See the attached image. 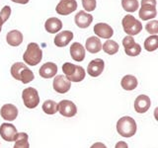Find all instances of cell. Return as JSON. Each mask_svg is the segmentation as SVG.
<instances>
[{
	"label": "cell",
	"mask_w": 158,
	"mask_h": 148,
	"mask_svg": "<svg viewBox=\"0 0 158 148\" xmlns=\"http://www.w3.org/2000/svg\"><path fill=\"white\" fill-rule=\"evenodd\" d=\"M11 75L14 79L21 81L23 84H28L35 79L34 72L23 62H16L11 66Z\"/></svg>",
	"instance_id": "1"
},
{
	"label": "cell",
	"mask_w": 158,
	"mask_h": 148,
	"mask_svg": "<svg viewBox=\"0 0 158 148\" xmlns=\"http://www.w3.org/2000/svg\"><path fill=\"white\" fill-rule=\"evenodd\" d=\"M136 122L131 117H123L117 121V131L123 137H132L136 133Z\"/></svg>",
	"instance_id": "2"
},
{
	"label": "cell",
	"mask_w": 158,
	"mask_h": 148,
	"mask_svg": "<svg viewBox=\"0 0 158 148\" xmlns=\"http://www.w3.org/2000/svg\"><path fill=\"white\" fill-rule=\"evenodd\" d=\"M62 71L70 82H81L86 76V71L82 66L76 65L70 62H65L62 65Z\"/></svg>",
	"instance_id": "3"
},
{
	"label": "cell",
	"mask_w": 158,
	"mask_h": 148,
	"mask_svg": "<svg viewBox=\"0 0 158 148\" xmlns=\"http://www.w3.org/2000/svg\"><path fill=\"white\" fill-rule=\"evenodd\" d=\"M43 58V51L37 43H30L26 51L23 54V60L28 65L36 66L41 62Z\"/></svg>",
	"instance_id": "4"
},
{
	"label": "cell",
	"mask_w": 158,
	"mask_h": 148,
	"mask_svg": "<svg viewBox=\"0 0 158 148\" xmlns=\"http://www.w3.org/2000/svg\"><path fill=\"white\" fill-rule=\"evenodd\" d=\"M123 28L128 36H135V35L139 34L142 30V24L141 22L138 21L131 15H126L123 18Z\"/></svg>",
	"instance_id": "5"
},
{
	"label": "cell",
	"mask_w": 158,
	"mask_h": 148,
	"mask_svg": "<svg viewBox=\"0 0 158 148\" xmlns=\"http://www.w3.org/2000/svg\"><path fill=\"white\" fill-rule=\"evenodd\" d=\"M22 100L24 105L28 109H35L40 104V96L37 89L33 87H28L22 92Z\"/></svg>",
	"instance_id": "6"
},
{
	"label": "cell",
	"mask_w": 158,
	"mask_h": 148,
	"mask_svg": "<svg viewBox=\"0 0 158 148\" xmlns=\"http://www.w3.org/2000/svg\"><path fill=\"white\" fill-rule=\"evenodd\" d=\"M53 90L59 94H65L71 88V82L64 75H56L52 82Z\"/></svg>",
	"instance_id": "7"
},
{
	"label": "cell",
	"mask_w": 158,
	"mask_h": 148,
	"mask_svg": "<svg viewBox=\"0 0 158 148\" xmlns=\"http://www.w3.org/2000/svg\"><path fill=\"white\" fill-rule=\"evenodd\" d=\"M17 133H18L17 128L12 123L4 122L0 125V135H1V137L5 141L13 142L15 140V137H16Z\"/></svg>",
	"instance_id": "8"
},
{
	"label": "cell",
	"mask_w": 158,
	"mask_h": 148,
	"mask_svg": "<svg viewBox=\"0 0 158 148\" xmlns=\"http://www.w3.org/2000/svg\"><path fill=\"white\" fill-rule=\"evenodd\" d=\"M58 112L65 117H72L77 113V107L69 100H62L58 103Z\"/></svg>",
	"instance_id": "9"
},
{
	"label": "cell",
	"mask_w": 158,
	"mask_h": 148,
	"mask_svg": "<svg viewBox=\"0 0 158 148\" xmlns=\"http://www.w3.org/2000/svg\"><path fill=\"white\" fill-rule=\"evenodd\" d=\"M77 9L76 0H60L56 8L57 14L67 16Z\"/></svg>",
	"instance_id": "10"
},
{
	"label": "cell",
	"mask_w": 158,
	"mask_h": 148,
	"mask_svg": "<svg viewBox=\"0 0 158 148\" xmlns=\"http://www.w3.org/2000/svg\"><path fill=\"white\" fill-rule=\"evenodd\" d=\"M105 68V62L101 58H95L91 60L88 64L87 73L91 77H98L100 76Z\"/></svg>",
	"instance_id": "11"
},
{
	"label": "cell",
	"mask_w": 158,
	"mask_h": 148,
	"mask_svg": "<svg viewBox=\"0 0 158 148\" xmlns=\"http://www.w3.org/2000/svg\"><path fill=\"white\" fill-rule=\"evenodd\" d=\"M0 115H1L3 120L13 121L18 117V109L13 104H5L0 110Z\"/></svg>",
	"instance_id": "12"
},
{
	"label": "cell",
	"mask_w": 158,
	"mask_h": 148,
	"mask_svg": "<svg viewBox=\"0 0 158 148\" xmlns=\"http://www.w3.org/2000/svg\"><path fill=\"white\" fill-rule=\"evenodd\" d=\"M93 31H94V33H95V35H97L99 38L107 39H110L114 35L113 28L110 26V25H108L106 23L96 24L95 26H94Z\"/></svg>",
	"instance_id": "13"
},
{
	"label": "cell",
	"mask_w": 158,
	"mask_h": 148,
	"mask_svg": "<svg viewBox=\"0 0 158 148\" xmlns=\"http://www.w3.org/2000/svg\"><path fill=\"white\" fill-rule=\"evenodd\" d=\"M151 101L150 98L146 95L137 96L135 101V110L138 113H144L150 109Z\"/></svg>",
	"instance_id": "14"
},
{
	"label": "cell",
	"mask_w": 158,
	"mask_h": 148,
	"mask_svg": "<svg viewBox=\"0 0 158 148\" xmlns=\"http://www.w3.org/2000/svg\"><path fill=\"white\" fill-rule=\"evenodd\" d=\"M74 21L78 28L86 29L91 25L93 22V16L91 14H88L85 11H79L74 18Z\"/></svg>",
	"instance_id": "15"
},
{
	"label": "cell",
	"mask_w": 158,
	"mask_h": 148,
	"mask_svg": "<svg viewBox=\"0 0 158 148\" xmlns=\"http://www.w3.org/2000/svg\"><path fill=\"white\" fill-rule=\"evenodd\" d=\"M57 73V65L53 62H46L41 66L39 70L40 76L44 79L52 78L56 75Z\"/></svg>",
	"instance_id": "16"
},
{
	"label": "cell",
	"mask_w": 158,
	"mask_h": 148,
	"mask_svg": "<svg viewBox=\"0 0 158 148\" xmlns=\"http://www.w3.org/2000/svg\"><path fill=\"white\" fill-rule=\"evenodd\" d=\"M72 39L73 33L71 31H62L56 35L53 39V43L57 47H64L72 41Z\"/></svg>",
	"instance_id": "17"
},
{
	"label": "cell",
	"mask_w": 158,
	"mask_h": 148,
	"mask_svg": "<svg viewBox=\"0 0 158 148\" xmlns=\"http://www.w3.org/2000/svg\"><path fill=\"white\" fill-rule=\"evenodd\" d=\"M70 56L74 61L81 62L85 58V48L80 43H73L70 46Z\"/></svg>",
	"instance_id": "18"
},
{
	"label": "cell",
	"mask_w": 158,
	"mask_h": 148,
	"mask_svg": "<svg viewBox=\"0 0 158 148\" xmlns=\"http://www.w3.org/2000/svg\"><path fill=\"white\" fill-rule=\"evenodd\" d=\"M157 15V10L156 6H151V5H146V4H141V7L138 13V16L142 20V21H147L155 18Z\"/></svg>",
	"instance_id": "19"
},
{
	"label": "cell",
	"mask_w": 158,
	"mask_h": 148,
	"mask_svg": "<svg viewBox=\"0 0 158 148\" xmlns=\"http://www.w3.org/2000/svg\"><path fill=\"white\" fill-rule=\"evenodd\" d=\"M23 34L18 30H12L6 35V42L11 47H19L23 43Z\"/></svg>",
	"instance_id": "20"
},
{
	"label": "cell",
	"mask_w": 158,
	"mask_h": 148,
	"mask_svg": "<svg viewBox=\"0 0 158 148\" xmlns=\"http://www.w3.org/2000/svg\"><path fill=\"white\" fill-rule=\"evenodd\" d=\"M44 29L49 34L58 33L62 29V22L56 17L48 18L44 23Z\"/></svg>",
	"instance_id": "21"
},
{
	"label": "cell",
	"mask_w": 158,
	"mask_h": 148,
	"mask_svg": "<svg viewBox=\"0 0 158 148\" xmlns=\"http://www.w3.org/2000/svg\"><path fill=\"white\" fill-rule=\"evenodd\" d=\"M90 53H98L102 49V43L97 37H89L85 42V47Z\"/></svg>",
	"instance_id": "22"
},
{
	"label": "cell",
	"mask_w": 158,
	"mask_h": 148,
	"mask_svg": "<svg viewBox=\"0 0 158 148\" xmlns=\"http://www.w3.org/2000/svg\"><path fill=\"white\" fill-rule=\"evenodd\" d=\"M137 85H138V81L136 77H135L133 75H126L122 78L121 86L123 90L132 91L137 87Z\"/></svg>",
	"instance_id": "23"
},
{
	"label": "cell",
	"mask_w": 158,
	"mask_h": 148,
	"mask_svg": "<svg viewBox=\"0 0 158 148\" xmlns=\"http://www.w3.org/2000/svg\"><path fill=\"white\" fill-rule=\"evenodd\" d=\"M15 143L13 148H30L29 136L25 132H18L15 137Z\"/></svg>",
	"instance_id": "24"
},
{
	"label": "cell",
	"mask_w": 158,
	"mask_h": 148,
	"mask_svg": "<svg viewBox=\"0 0 158 148\" xmlns=\"http://www.w3.org/2000/svg\"><path fill=\"white\" fill-rule=\"evenodd\" d=\"M102 48L106 53L113 56V54H116L118 51L120 47H118V43L117 42L113 41V39H107L102 46Z\"/></svg>",
	"instance_id": "25"
},
{
	"label": "cell",
	"mask_w": 158,
	"mask_h": 148,
	"mask_svg": "<svg viewBox=\"0 0 158 148\" xmlns=\"http://www.w3.org/2000/svg\"><path fill=\"white\" fill-rule=\"evenodd\" d=\"M42 109L44 113L47 115H54L58 112V104L56 101L52 100H48L46 101L42 106Z\"/></svg>",
	"instance_id": "26"
},
{
	"label": "cell",
	"mask_w": 158,
	"mask_h": 148,
	"mask_svg": "<svg viewBox=\"0 0 158 148\" xmlns=\"http://www.w3.org/2000/svg\"><path fill=\"white\" fill-rule=\"evenodd\" d=\"M144 48L147 51H154L158 48V36L153 35V36L148 37L144 41Z\"/></svg>",
	"instance_id": "27"
},
{
	"label": "cell",
	"mask_w": 158,
	"mask_h": 148,
	"mask_svg": "<svg viewBox=\"0 0 158 148\" xmlns=\"http://www.w3.org/2000/svg\"><path fill=\"white\" fill-rule=\"evenodd\" d=\"M122 6L127 12L133 13L138 9L137 0H122Z\"/></svg>",
	"instance_id": "28"
},
{
	"label": "cell",
	"mask_w": 158,
	"mask_h": 148,
	"mask_svg": "<svg viewBox=\"0 0 158 148\" xmlns=\"http://www.w3.org/2000/svg\"><path fill=\"white\" fill-rule=\"evenodd\" d=\"M125 52L128 56H137L141 52V47L139 43H133L131 46L125 47Z\"/></svg>",
	"instance_id": "29"
},
{
	"label": "cell",
	"mask_w": 158,
	"mask_h": 148,
	"mask_svg": "<svg viewBox=\"0 0 158 148\" xmlns=\"http://www.w3.org/2000/svg\"><path fill=\"white\" fill-rule=\"evenodd\" d=\"M10 15H11V8H10V6H8V5H6V6H4L2 8L1 12H0V32H1V30H2L3 24L9 19Z\"/></svg>",
	"instance_id": "30"
},
{
	"label": "cell",
	"mask_w": 158,
	"mask_h": 148,
	"mask_svg": "<svg viewBox=\"0 0 158 148\" xmlns=\"http://www.w3.org/2000/svg\"><path fill=\"white\" fill-rule=\"evenodd\" d=\"M145 30L147 33H149L151 35V36L157 35L158 34V21L153 20L151 22H148L145 26Z\"/></svg>",
	"instance_id": "31"
},
{
	"label": "cell",
	"mask_w": 158,
	"mask_h": 148,
	"mask_svg": "<svg viewBox=\"0 0 158 148\" xmlns=\"http://www.w3.org/2000/svg\"><path fill=\"white\" fill-rule=\"evenodd\" d=\"M83 8L86 10V12H92L96 8V0H82Z\"/></svg>",
	"instance_id": "32"
},
{
	"label": "cell",
	"mask_w": 158,
	"mask_h": 148,
	"mask_svg": "<svg viewBox=\"0 0 158 148\" xmlns=\"http://www.w3.org/2000/svg\"><path fill=\"white\" fill-rule=\"evenodd\" d=\"M115 148H128V145L125 141H118V142L116 143Z\"/></svg>",
	"instance_id": "33"
},
{
	"label": "cell",
	"mask_w": 158,
	"mask_h": 148,
	"mask_svg": "<svg viewBox=\"0 0 158 148\" xmlns=\"http://www.w3.org/2000/svg\"><path fill=\"white\" fill-rule=\"evenodd\" d=\"M141 4L151 5V6H156V0H141Z\"/></svg>",
	"instance_id": "34"
},
{
	"label": "cell",
	"mask_w": 158,
	"mask_h": 148,
	"mask_svg": "<svg viewBox=\"0 0 158 148\" xmlns=\"http://www.w3.org/2000/svg\"><path fill=\"white\" fill-rule=\"evenodd\" d=\"M90 148H107V146L102 142H95L94 144L91 145Z\"/></svg>",
	"instance_id": "35"
},
{
	"label": "cell",
	"mask_w": 158,
	"mask_h": 148,
	"mask_svg": "<svg viewBox=\"0 0 158 148\" xmlns=\"http://www.w3.org/2000/svg\"><path fill=\"white\" fill-rule=\"evenodd\" d=\"M14 3H18V4H27L30 0H11Z\"/></svg>",
	"instance_id": "36"
}]
</instances>
